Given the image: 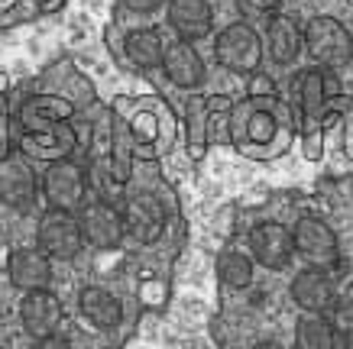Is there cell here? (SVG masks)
<instances>
[{"mask_svg":"<svg viewBox=\"0 0 353 349\" xmlns=\"http://www.w3.org/2000/svg\"><path fill=\"white\" fill-rule=\"evenodd\" d=\"M301 43L308 45L311 55L324 68H341V65L350 62V55H353L350 32L343 30V23L334 20V17H314V20H308V26L301 32Z\"/></svg>","mask_w":353,"mask_h":349,"instance_id":"6da1fadb","label":"cell"},{"mask_svg":"<svg viewBox=\"0 0 353 349\" xmlns=\"http://www.w3.org/2000/svg\"><path fill=\"white\" fill-rule=\"evenodd\" d=\"M250 249H253V259L266 268H285L295 255V243H292V230L282 226V223H259L250 233Z\"/></svg>","mask_w":353,"mask_h":349,"instance_id":"30bf717a","label":"cell"},{"mask_svg":"<svg viewBox=\"0 0 353 349\" xmlns=\"http://www.w3.org/2000/svg\"><path fill=\"white\" fill-rule=\"evenodd\" d=\"M0 201L13 211H30L36 204V171L26 156L7 152L0 159Z\"/></svg>","mask_w":353,"mask_h":349,"instance_id":"5b68a950","label":"cell"},{"mask_svg":"<svg viewBox=\"0 0 353 349\" xmlns=\"http://www.w3.org/2000/svg\"><path fill=\"white\" fill-rule=\"evenodd\" d=\"M299 94H301V104H305V114H308L311 120H321L324 104H327V78H324V72L311 68V72L301 74Z\"/></svg>","mask_w":353,"mask_h":349,"instance_id":"ffe728a7","label":"cell"},{"mask_svg":"<svg viewBox=\"0 0 353 349\" xmlns=\"http://www.w3.org/2000/svg\"><path fill=\"white\" fill-rule=\"evenodd\" d=\"M78 307H81V314H85L88 324H94L97 330L117 327L120 317H123V307H120L117 295H110L108 288H101V285L81 288V295H78Z\"/></svg>","mask_w":353,"mask_h":349,"instance_id":"2e32d148","label":"cell"},{"mask_svg":"<svg viewBox=\"0 0 353 349\" xmlns=\"http://www.w3.org/2000/svg\"><path fill=\"white\" fill-rule=\"evenodd\" d=\"M36 249L46 253L49 259H75L81 253V230H78V217L65 211H46L36 226Z\"/></svg>","mask_w":353,"mask_h":349,"instance_id":"277c9868","label":"cell"},{"mask_svg":"<svg viewBox=\"0 0 353 349\" xmlns=\"http://www.w3.org/2000/svg\"><path fill=\"white\" fill-rule=\"evenodd\" d=\"M214 55L224 68H230L236 74H246V72H256L259 62H263V43H259L256 30L250 23H230L217 36Z\"/></svg>","mask_w":353,"mask_h":349,"instance_id":"7a4b0ae2","label":"cell"},{"mask_svg":"<svg viewBox=\"0 0 353 349\" xmlns=\"http://www.w3.org/2000/svg\"><path fill=\"white\" fill-rule=\"evenodd\" d=\"M331 330L334 337L343 339V343H353V301H341V304L331 307Z\"/></svg>","mask_w":353,"mask_h":349,"instance_id":"7402d4cb","label":"cell"},{"mask_svg":"<svg viewBox=\"0 0 353 349\" xmlns=\"http://www.w3.org/2000/svg\"><path fill=\"white\" fill-rule=\"evenodd\" d=\"M162 52H165V45H162V36L156 30H133L127 36V55L139 68L162 65Z\"/></svg>","mask_w":353,"mask_h":349,"instance_id":"d6986e66","label":"cell"},{"mask_svg":"<svg viewBox=\"0 0 353 349\" xmlns=\"http://www.w3.org/2000/svg\"><path fill=\"white\" fill-rule=\"evenodd\" d=\"M292 297H295V304L301 310L324 314L337 301V288H334V278L324 268H305V272L292 278Z\"/></svg>","mask_w":353,"mask_h":349,"instance_id":"8fae6325","label":"cell"},{"mask_svg":"<svg viewBox=\"0 0 353 349\" xmlns=\"http://www.w3.org/2000/svg\"><path fill=\"white\" fill-rule=\"evenodd\" d=\"M266 49L276 62H292L301 49V30L289 17H269L266 23Z\"/></svg>","mask_w":353,"mask_h":349,"instance_id":"e0dca14e","label":"cell"},{"mask_svg":"<svg viewBox=\"0 0 353 349\" xmlns=\"http://www.w3.org/2000/svg\"><path fill=\"white\" fill-rule=\"evenodd\" d=\"M20 324L32 339L55 337V330L62 324V301L43 288V291H30L20 301Z\"/></svg>","mask_w":353,"mask_h":349,"instance_id":"9c48e42d","label":"cell"},{"mask_svg":"<svg viewBox=\"0 0 353 349\" xmlns=\"http://www.w3.org/2000/svg\"><path fill=\"white\" fill-rule=\"evenodd\" d=\"M78 230H81V240L97 249H114V246L127 236L123 233V217H120L117 207H110L104 201L85 204L81 213H78Z\"/></svg>","mask_w":353,"mask_h":349,"instance_id":"8992f818","label":"cell"},{"mask_svg":"<svg viewBox=\"0 0 353 349\" xmlns=\"http://www.w3.org/2000/svg\"><path fill=\"white\" fill-rule=\"evenodd\" d=\"M30 349H68V343L59 337H46V339H36Z\"/></svg>","mask_w":353,"mask_h":349,"instance_id":"484cf974","label":"cell"},{"mask_svg":"<svg viewBox=\"0 0 353 349\" xmlns=\"http://www.w3.org/2000/svg\"><path fill=\"white\" fill-rule=\"evenodd\" d=\"M7 272H10V282L20 291H43L49 288L52 282V262H49V255L39 253V249H13L10 253V262H7Z\"/></svg>","mask_w":353,"mask_h":349,"instance_id":"7c38bea8","label":"cell"},{"mask_svg":"<svg viewBox=\"0 0 353 349\" xmlns=\"http://www.w3.org/2000/svg\"><path fill=\"white\" fill-rule=\"evenodd\" d=\"M292 243L311 262V268H324L337 259V236L318 217H301L292 230Z\"/></svg>","mask_w":353,"mask_h":349,"instance_id":"ba28073f","label":"cell"},{"mask_svg":"<svg viewBox=\"0 0 353 349\" xmlns=\"http://www.w3.org/2000/svg\"><path fill=\"white\" fill-rule=\"evenodd\" d=\"M68 116H72V104L62 101V97H52V94L30 97V101L23 104V110H20V120H23L26 136H39V133H49V129L62 127Z\"/></svg>","mask_w":353,"mask_h":349,"instance_id":"4fadbf2b","label":"cell"},{"mask_svg":"<svg viewBox=\"0 0 353 349\" xmlns=\"http://www.w3.org/2000/svg\"><path fill=\"white\" fill-rule=\"evenodd\" d=\"M246 136L253 142H269L276 136V116L266 114V110H253L246 116Z\"/></svg>","mask_w":353,"mask_h":349,"instance_id":"603a6c76","label":"cell"},{"mask_svg":"<svg viewBox=\"0 0 353 349\" xmlns=\"http://www.w3.org/2000/svg\"><path fill=\"white\" fill-rule=\"evenodd\" d=\"M253 349H282V346H279L276 339H263V343H256Z\"/></svg>","mask_w":353,"mask_h":349,"instance_id":"83f0119b","label":"cell"},{"mask_svg":"<svg viewBox=\"0 0 353 349\" xmlns=\"http://www.w3.org/2000/svg\"><path fill=\"white\" fill-rule=\"evenodd\" d=\"M43 191L46 201L52 204V211L75 213L85 207V194H88V178L81 165L68 159H55L43 175Z\"/></svg>","mask_w":353,"mask_h":349,"instance_id":"3957f363","label":"cell"},{"mask_svg":"<svg viewBox=\"0 0 353 349\" xmlns=\"http://www.w3.org/2000/svg\"><path fill=\"white\" fill-rule=\"evenodd\" d=\"M295 349H337L331 324L321 314H305L295 324Z\"/></svg>","mask_w":353,"mask_h":349,"instance_id":"ac0fdd59","label":"cell"},{"mask_svg":"<svg viewBox=\"0 0 353 349\" xmlns=\"http://www.w3.org/2000/svg\"><path fill=\"white\" fill-rule=\"evenodd\" d=\"M217 275L230 288H246L253 282V262H250L243 253H234V249H230V253H224L217 259Z\"/></svg>","mask_w":353,"mask_h":349,"instance_id":"44dd1931","label":"cell"},{"mask_svg":"<svg viewBox=\"0 0 353 349\" xmlns=\"http://www.w3.org/2000/svg\"><path fill=\"white\" fill-rule=\"evenodd\" d=\"M120 217H123V233L137 243H156L165 230V207L152 194H133Z\"/></svg>","mask_w":353,"mask_h":349,"instance_id":"52a82bcc","label":"cell"},{"mask_svg":"<svg viewBox=\"0 0 353 349\" xmlns=\"http://www.w3.org/2000/svg\"><path fill=\"white\" fill-rule=\"evenodd\" d=\"M211 20L214 17H211L208 0H172L169 3V23L182 36V43H194V39L208 36Z\"/></svg>","mask_w":353,"mask_h":349,"instance_id":"5bb4252c","label":"cell"},{"mask_svg":"<svg viewBox=\"0 0 353 349\" xmlns=\"http://www.w3.org/2000/svg\"><path fill=\"white\" fill-rule=\"evenodd\" d=\"M162 68L169 74V81H175L179 87H198L204 81V62L192 43L169 45L162 52Z\"/></svg>","mask_w":353,"mask_h":349,"instance_id":"9a60e30c","label":"cell"},{"mask_svg":"<svg viewBox=\"0 0 353 349\" xmlns=\"http://www.w3.org/2000/svg\"><path fill=\"white\" fill-rule=\"evenodd\" d=\"M7 156V114H0V159Z\"/></svg>","mask_w":353,"mask_h":349,"instance_id":"4316f807","label":"cell"},{"mask_svg":"<svg viewBox=\"0 0 353 349\" xmlns=\"http://www.w3.org/2000/svg\"><path fill=\"white\" fill-rule=\"evenodd\" d=\"M234 3L246 17H269V13H276V7H279V0H234Z\"/></svg>","mask_w":353,"mask_h":349,"instance_id":"cb8c5ba5","label":"cell"},{"mask_svg":"<svg viewBox=\"0 0 353 349\" xmlns=\"http://www.w3.org/2000/svg\"><path fill=\"white\" fill-rule=\"evenodd\" d=\"M130 10H137V13H150V10H156L162 0H123Z\"/></svg>","mask_w":353,"mask_h":349,"instance_id":"d4e9b609","label":"cell"}]
</instances>
